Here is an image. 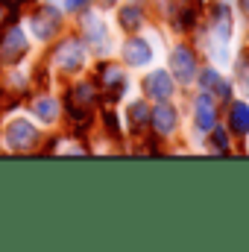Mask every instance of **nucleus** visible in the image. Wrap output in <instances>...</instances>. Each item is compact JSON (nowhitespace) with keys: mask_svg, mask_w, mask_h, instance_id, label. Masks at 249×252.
<instances>
[{"mask_svg":"<svg viewBox=\"0 0 249 252\" xmlns=\"http://www.w3.org/2000/svg\"><path fill=\"white\" fill-rule=\"evenodd\" d=\"M232 12L229 6H217L214 18H211V53L217 62H226L229 59V44H232Z\"/></svg>","mask_w":249,"mask_h":252,"instance_id":"obj_1","label":"nucleus"},{"mask_svg":"<svg viewBox=\"0 0 249 252\" xmlns=\"http://www.w3.org/2000/svg\"><path fill=\"white\" fill-rule=\"evenodd\" d=\"M53 62L59 64L64 73H73V70H79L82 62H85V50H82V44L76 38H64V41L56 44V50H53Z\"/></svg>","mask_w":249,"mask_h":252,"instance_id":"obj_2","label":"nucleus"},{"mask_svg":"<svg viewBox=\"0 0 249 252\" xmlns=\"http://www.w3.org/2000/svg\"><path fill=\"white\" fill-rule=\"evenodd\" d=\"M30 27H32V35H35V38L50 41V38L59 32L62 18H59V12H56L53 6H44V9H38V12L30 18Z\"/></svg>","mask_w":249,"mask_h":252,"instance_id":"obj_3","label":"nucleus"},{"mask_svg":"<svg viewBox=\"0 0 249 252\" xmlns=\"http://www.w3.org/2000/svg\"><path fill=\"white\" fill-rule=\"evenodd\" d=\"M27 56V38L18 27H9L0 38V59L6 64H18Z\"/></svg>","mask_w":249,"mask_h":252,"instance_id":"obj_4","label":"nucleus"},{"mask_svg":"<svg viewBox=\"0 0 249 252\" xmlns=\"http://www.w3.org/2000/svg\"><path fill=\"white\" fill-rule=\"evenodd\" d=\"M35 141H38V132L30 121L18 118V121H12L6 126V144L12 150H30V147H35Z\"/></svg>","mask_w":249,"mask_h":252,"instance_id":"obj_5","label":"nucleus"},{"mask_svg":"<svg viewBox=\"0 0 249 252\" xmlns=\"http://www.w3.org/2000/svg\"><path fill=\"white\" fill-rule=\"evenodd\" d=\"M97 88H106L103 94H106L109 100L124 97L126 76L121 73V67H115V64H100V79H97Z\"/></svg>","mask_w":249,"mask_h":252,"instance_id":"obj_6","label":"nucleus"},{"mask_svg":"<svg viewBox=\"0 0 249 252\" xmlns=\"http://www.w3.org/2000/svg\"><path fill=\"white\" fill-rule=\"evenodd\" d=\"M170 64H173V76L185 85L196 76V56H193L190 47H176L173 56H170Z\"/></svg>","mask_w":249,"mask_h":252,"instance_id":"obj_7","label":"nucleus"},{"mask_svg":"<svg viewBox=\"0 0 249 252\" xmlns=\"http://www.w3.org/2000/svg\"><path fill=\"white\" fill-rule=\"evenodd\" d=\"M124 62L132 67H144V64L153 62V47L144 41V38H129L124 44Z\"/></svg>","mask_w":249,"mask_h":252,"instance_id":"obj_8","label":"nucleus"},{"mask_svg":"<svg viewBox=\"0 0 249 252\" xmlns=\"http://www.w3.org/2000/svg\"><path fill=\"white\" fill-rule=\"evenodd\" d=\"M82 27H85V38L91 41V47H94L97 53H106V50H109V32H106V24H103L100 18H94V15H85Z\"/></svg>","mask_w":249,"mask_h":252,"instance_id":"obj_9","label":"nucleus"},{"mask_svg":"<svg viewBox=\"0 0 249 252\" xmlns=\"http://www.w3.org/2000/svg\"><path fill=\"white\" fill-rule=\"evenodd\" d=\"M144 88L153 100H167L173 94V79L167 76V70H153L147 79H144Z\"/></svg>","mask_w":249,"mask_h":252,"instance_id":"obj_10","label":"nucleus"},{"mask_svg":"<svg viewBox=\"0 0 249 252\" xmlns=\"http://www.w3.org/2000/svg\"><path fill=\"white\" fill-rule=\"evenodd\" d=\"M150 118H153V126H156V132L158 135H170L176 124H179V118H176V109L173 106H167L164 100H158V106L150 112Z\"/></svg>","mask_w":249,"mask_h":252,"instance_id":"obj_11","label":"nucleus"},{"mask_svg":"<svg viewBox=\"0 0 249 252\" xmlns=\"http://www.w3.org/2000/svg\"><path fill=\"white\" fill-rule=\"evenodd\" d=\"M193 118H196V126L199 129H214L217 124V106H214V100L208 97V94H199L196 97V103H193Z\"/></svg>","mask_w":249,"mask_h":252,"instance_id":"obj_12","label":"nucleus"},{"mask_svg":"<svg viewBox=\"0 0 249 252\" xmlns=\"http://www.w3.org/2000/svg\"><path fill=\"white\" fill-rule=\"evenodd\" d=\"M202 88L211 91V94H217L220 100H229V85L220 79V73H217L214 67H208V70L202 73Z\"/></svg>","mask_w":249,"mask_h":252,"instance_id":"obj_13","label":"nucleus"},{"mask_svg":"<svg viewBox=\"0 0 249 252\" xmlns=\"http://www.w3.org/2000/svg\"><path fill=\"white\" fill-rule=\"evenodd\" d=\"M141 24H144V12H141V6H138V3H126L124 9H121V27L129 30V32H135Z\"/></svg>","mask_w":249,"mask_h":252,"instance_id":"obj_14","label":"nucleus"},{"mask_svg":"<svg viewBox=\"0 0 249 252\" xmlns=\"http://www.w3.org/2000/svg\"><path fill=\"white\" fill-rule=\"evenodd\" d=\"M229 124H232V132L247 135L249 132V106L247 103H235V106H232V118H229Z\"/></svg>","mask_w":249,"mask_h":252,"instance_id":"obj_15","label":"nucleus"},{"mask_svg":"<svg viewBox=\"0 0 249 252\" xmlns=\"http://www.w3.org/2000/svg\"><path fill=\"white\" fill-rule=\"evenodd\" d=\"M147 124H150V109L144 103H132L129 106V126H132V132H141Z\"/></svg>","mask_w":249,"mask_h":252,"instance_id":"obj_16","label":"nucleus"},{"mask_svg":"<svg viewBox=\"0 0 249 252\" xmlns=\"http://www.w3.org/2000/svg\"><path fill=\"white\" fill-rule=\"evenodd\" d=\"M32 112L41 118V121H56V112H59V106H56V100H50V97H44V100H38L35 106H32Z\"/></svg>","mask_w":249,"mask_h":252,"instance_id":"obj_17","label":"nucleus"},{"mask_svg":"<svg viewBox=\"0 0 249 252\" xmlns=\"http://www.w3.org/2000/svg\"><path fill=\"white\" fill-rule=\"evenodd\" d=\"M238 88L249 97V50L241 53V62H238Z\"/></svg>","mask_w":249,"mask_h":252,"instance_id":"obj_18","label":"nucleus"},{"mask_svg":"<svg viewBox=\"0 0 249 252\" xmlns=\"http://www.w3.org/2000/svg\"><path fill=\"white\" fill-rule=\"evenodd\" d=\"M94 97H97V91H94L88 82H82V85H76V88H73L70 103H94Z\"/></svg>","mask_w":249,"mask_h":252,"instance_id":"obj_19","label":"nucleus"},{"mask_svg":"<svg viewBox=\"0 0 249 252\" xmlns=\"http://www.w3.org/2000/svg\"><path fill=\"white\" fill-rule=\"evenodd\" d=\"M88 3H91V0H64V9H67V12H82Z\"/></svg>","mask_w":249,"mask_h":252,"instance_id":"obj_20","label":"nucleus"},{"mask_svg":"<svg viewBox=\"0 0 249 252\" xmlns=\"http://www.w3.org/2000/svg\"><path fill=\"white\" fill-rule=\"evenodd\" d=\"M214 144H217V150H220V153H226V147H229V144H226V132L214 129Z\"/></svg>","mask_w":249,"mask_h":252,"instance_id":"obj_21","label":"nucleus"},{"mask_svg":"<svg viewBox=\"0 0 249 252\" xmlns=\"http://www.w3.org/2000/svg\"><path fill=\"white\" fill-rule=\"evenodd\" d=\"M0 3H6V6H18V3H27V0H0Z\"/></svg>","mask_w":249,"mask_h":252,"instance_id":"obj_22","label":"nucleus"},{"mask_svg":"<svg viewBox=\"0 0 249 252\" xmlns=\"http://www.w3.org/2000/svg\"><path fill=\"white\" fill-rule=\"evenodd\" d=\"M100 3H103V6H112V3H115V0H100Z\"/></svg>","mask_w":249,"mask_h":252,"instance_id":"obj_23","label":"nucleus"},{"mask_svg":"<svg viewBox=\"0 0 249 252\" xmlns=\"http://www.w3.org/2000/svg\"><path fill=\"white\" fill-rule=\"evenodd\" d=\"M241 3H244V9H247V12H249V0H241Z\"/></svg>","mask_w":249,"mask_h":252,"instance_id":"obj_24","label":"nucleus"}]
</instances>
